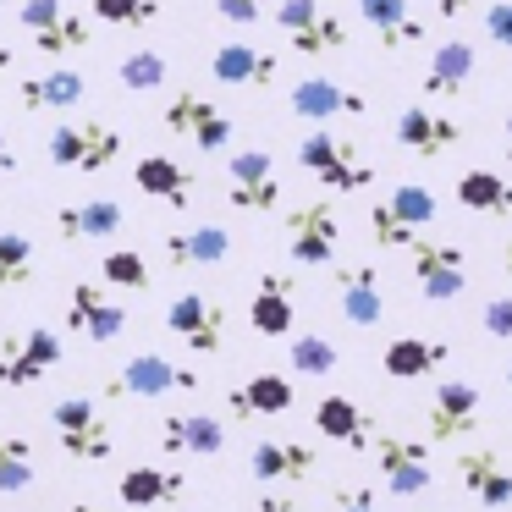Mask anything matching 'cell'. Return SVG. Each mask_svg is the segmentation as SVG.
I'll return each mask as SVG.
<instances>
[{
    "label": "cell",
    "instance_id": "cell-34",
    "mask_svg": "<svg viewBox=\"0 0 512 512\" xmlns=\"http://www.w3.org/2000/svg\"><path fill=\"white\" fill-rule=\"evenodd\" d=\"M314 430L325 435V441H336V446H353V452H364L369 446V413L358 408L353 397H342V391H331V397H320L314 402Z\"/></svg>",
    "mask_w": 512,
    "mask_h": 512
},
{
    "label": "cell",
    "instance_id": "cell-9",
    "mask_svg": "<svg viewBox=\"0 0 512 512\" xmlns=\"http://www.w3.org/2000/svg\"><path fill=\"white\" fill-rule=\"evenodd\" d=\"M342 248V215L331 199H309L287 210V254L292 265H331Z\"/></svg>",
    "mask_w": 512,
    "mask_h": 512
},
{
    "label": "cell",
    "instance_id": "cell-30",
    "mask_svg": "<svg viewBox=\"0 0 512 512\" xmlns=\"http://www.w3.org/2000/svg\"><path fill=\"white\" fill-rule=\"evenodd\" d=\"M166 259L171 270H210L232 259V232L226 226H182L166 232Z\"/></svg>",
    "mask_w": 512,
    "mask_h": 512
},
{
    "label": "cell",
    "instance_id": "cell-40",
    "mask_svg": "<svg viewBox=\"0 0 512 512\" xmlns=\"http://www.w3.org/2000/svg\"><path fill=\"white\" fill-rule=\"evenodd\" d=\"M100 281L116 292H149L155 270H149V259L138 254V248H111V254L100 259Z\"/></svg>",
    "mask_w": 512,
    "mask_h": 512
},
{
    "label": "cell",
    "instance_id": "cell-42",
    "mask_svg": "<svg viewBox=\"0 0 512 512\" xmlns=\"http://www.w3.org/2000/svg\"><path fill=\"white\" fill-rule=\"evenodd\" d=\"M479 325H485L490 342H512V292H496V298H485V309H479Z\"/></svg>",
    "mask_w": 512,
    "mask_h": 512
},
{
    "label": "cell",
    "instance_id": "cell-3",
    "mask_svg": "<svg viewBox=\"0 0 512 512\" xmlns=\"http://www.w3.org/2000/svg\"><path fill=\"white\" fill-rule=\"evenodd\" d=\"M298 166L331 193H364L369 182H375V166L353 149V138L325 133V127H314V133L298 144Z\"/></svg>",
    "mask_w": 512,
    "mask_h": 512
},
{
    "label": "cell",
    "instance_id": "cell-15",
    "mask_svg": "<svg viewBox=\"0 0 512 512\" xmlns=\"http://www.w3.org/2000/svg\"><path fill=\"white\" fill-rule=\"evenodd\" d=\"M67 331L89 336L94 347L116 342V336L127 331V303H116L111 292L94 287V281H72V292H67Z\"/></svg>",
    "mask_w": 512,
    "mask_h": 512
},
{
    "label": "cell",
    "instance_id": "cell-1",
    "mask_svg": "<svg viewBox=\"0 0 512 512\" xmlns=\"http://www.w3.org/2000/svg\"><path fill=\"white\" fill-rule=\"evenodd\" d=\"M435 221H441V199L424 182H397L380 204H369V237H375V248H408Z\"/></svg>",
    "mask_w": 512,
    "mask_h": 512
},
{
    "label": "cell",
    "instance_id": "cell-41",
    "mask_svg": "<svg viewBox=\"0 0 512 512\" xmlns=\"http://www.w3.org/2000/svg\"><path fill=\"white\" fill-rule=\"evenodd\" d=\"M89 12L105 28H149L160 23V0H89Z\"/></svg>",
    "mask_w": 512,
    "mask_h": 512
},
{
    "label": "cell",
    "instance_id": "cell-31",
    "mask_svg": "<svg viewBox=\"0 0 512 512\" xmlns=\"http://www.w3.org/2000/svg\"><path fill=\"white\" fill-rule=\"evenodd\" d=\"M287 105H292V116H303V122H331V116H364L369 111L364 94L342 89V83H331V78H303Z\"/></svg>",
    "mask_w": 512,
    "mask_h": 512
},
{
    "label": "cell",
    "instance_id": "cell-39",
    "mask_svg": "<svg viewBox=\"0 0 512 512\" xmlns=\"http://www.w3.org/2000/svg\"><path fill=\"white\" fill-rule=\"evenodd\" d=\"M287 364H292V375L325 380V375H336V364H342V353H336V342H331V336H314V331H303V336H287Z\"/></svg>",
    "mask_w": 512,
    "mask_h": 512
},
{
    "label": "cell",
    "instance_id": "cell-16",
    "mask_svg": "<svg viewBox=\"0 0 512 512\" xmlns=\"http://www.w3.org/2000/svg\"><path fill=\"white\" fill-rule=\"evenodd\" d=\"M111 397H171V391H199V375L193 369H177L171 358H160V353H133L122 369H116V380L111 386Z\"/></svg>",
    "mask_w": 512,
    "mask_h": 512
},
{
    "label": "cell",
    "instance_id": "cell-4",
    "mask_svg": "<svg viewBox=\"0 0 512 512\" xmlns=\"http://www.w3.org/2000/svg\"><path fill=\"white\" fill-rule=\"evenodd\" d=\"M50 430H56V446L72 463H105L116 452V435H111V424H105L94 397H61L50 408Z\"/></svg>",
    "mask_w": 512,
    "mask_h": 512
},
{
    "label": "cell",
    "instance_id": "cell-47",
    "mask_svg": "<svg viewBox=\"0 0 512 512\" xmlns=\"http://www.w3.org/2000/svg\"><path fill=\"white\" fill-rule=\"evenodd\" d=\"M254 512H292V501H281V496H265Z\"/></svg>",
    "mask_w": 512,
    "mask_h": 512
},
{
    "label": "cell",
    "instance_id": "cell-10",
    "mask_svg": "<svg viewBox=\"0 0 512 512\" xmlns=\"http://www.w3.org/2000/svg\"><path fill=\"white\" fill-rule=\"evenodd\" d=\"M166 331L177 336L188 353L215 358L226 347V309L210 292H177V298L166 303Z\"/></svg>",
    "mask_w": 512,
    "mask_h": 512
},
{
    "label": "cell",
    "instance_id": "cell-2",
    "mask_svg": "<svg viewBox=\"0 0 512 512\" xmlns=\"http://www.w3.org/2000/svg\"><path fill=\"white\" fill-rule=\"evenodd\" d=\"M122 133L111 122H61L45 138V155L56 171H78V177H100L122 160Z\"/></svg>",
    "mask_w": 512,
    "mask_h": 512
},
{
    "label": "cell",
    "instance_id": "cell-49",
    "mask_svg": "<svg viewBox=\"0 0 512 512\" xmlns=\"http://www.w3.org/2000/svg\"><path fill=\"white\" fill-rule=\"evenodd\" d=\"M501 270L512 276V237H507V248H501Z\"/></svg>",
    "mask_w": 512,
    "mask_h": 512
},
{
    "label": "cell",
    "instance_id": "cell-54",
    "mask_svg": "<svg viewBox=\"0 0 512 512\" xmlns=\"http://www.w3.org/2000/svg\"><path fill=\"white\" fill-rule=\"evenodd\" d=\"M507 386H512V364H507Z\"/></svg>",
    "mask_w": 512,
    "mask_h": 512
},
{
    "label": "cell",
    "instance_id": "cell-21",
    "mask_svg": "<svg viewBox=\"0 0 512 512\" xmlns=\"http://www.w3.org/2000/svg\"><path fill=\"white\" fill-rule=\"evenodd\" d=\"M160 452L166 457H221L226 452V424L215 413H171L160 419Z\"/></svg>",
    "mask_w": 512,
    "mask_h": 512
},
{
    "label": "cell",
    "instance_id": "cell-24",
    "mask_svg": "<svg viewBox=\"0 0 512 512\" xmlns=\"http://www.w3.org/2000/svg\"><path fill=\"white\" fill-rule=\"evenodd\" d=\"M89 100V78L78 67H50V72H34V78L17 83V105L28 116L39 111H72V105Z\"/></svg>",
    "mask_w": 512,
    "mask_h": 512
},
{
    "label": "cell",
    "instance_id": "cell-26",
    "mask_svg": "<svg viewBox=\"0 0 512 512\" xmlns=\"http://www.w3.org/2000/svg\"><path fill=\"white\" fill-rule=\"evenodd\" d=\"M127 226V210L116 199H83L56 210V237L61 243H105Z\"/></svg>",
    "mask_w": 512,
    "mask_h": 512
},
{
    "label": "cell",
    "instance_id": "cell-35",
    "mask_svg": "<svg viewBox=\"0 0 512 512\" xmlns=\"http://www.w3.org/2000/svg\"><path fill=\"white\" fill-rule=\"evenodd\" d=\"M457 204L474 215H512V182L490 166H468L457 177Z\"/></svg>",
    "mask_w": 512,
    "mask_h": 512
},
{
    "label": "cell",
    "instance_id": "cell-48",
    "mask_svg": "<svg viewBox=\"0 0 512 512\" xmlns=\"http://www.w3.org/2000/svg\"><path fill=\"white\" fill-rule=\"evenodd\" d=\"M435 6H441V17H457L463 6H474V0H435Z\"/></svg>",
    "mask_w": 512,
    "mask_h": 512
},
{
    "label": "cell",
    "instance_id": "cell-43",
    "mask_svg": "<svg viewBox=\"0 0 512 512\" xmlns=\"http://www.w3.org/2000/svg\"><path fill=\"white\" fill-rule=\"evenodd\" d=\"M265 6L270 0H215V17L232 23V28H254L259 17H265Z\"/></svg>",
    "mask_w": 512,
    "mask_h": 512
},
{
    "label": "cell",
    "instance_id": "cell-45",
    "mask_svg": "<svg viewBox=\"0 0 512 512\" xmlns=\"http://www.w3.org/2000/svg\"><path fill=\"white\" fill-rule=\"evenodd\" d=\"M336 512H380L369 485H336Z\"/></svg>",
    "mask_w": 512,
    "mask_h": 512
},
{
    "label": "cell",
    "instance_id": "cell-44",
    "mask_svg": "<svg viewBox=\"0 0 512 512\" xmlns=\"http://www.w3.org/2000/svg\"><path fill=\"white\" fill-rule=\"evenodd\" d=\"M485 39L501 50H512V0H490L485 6Z\"/></svg>",
    "mask_w": 512,
    "mask_h": 512
},
{
    "label": "cell",
    "instance_id": "cell-53",
    "mask_svg": "<svg viewBox=\"0 0 512 512\" xmlns=\"http://www.w3.org/2000/svg\"><path fill=\"white\" fill-rule=\"evenodd\" d=\"M6 6H17V0H0V17H6Z\"/></svg>",
    "mask_w": 512,
    "mask_h": 512
},
{
    "label": "cell",
    "instance_id": "cell-50",
    "mask_svg": "<svg viewBox=\"0 0 512 512\" xmlns=\"http://www.w3.org/2000/svg\"><path fill=\"white\" fill-rule=\"evenodd\" d=\"M67 512H100V507H94V501H72Z\"/></svg>",
    "mask_w": 512,
    "mask_h": 512
},
{
    "label": "cell",
    "instance_id": "cell-18",
    "mask_svg": "<svg viewBox=\"0 0 512 512\" xmlns=\"http://www.w3.org/2000/svg\"><path fill=\"white\" fill-rule=\"evenodd\" d=\"M314 468H320L314 446L287 441V435H265V441H254V452H248V474H254L259 485H303Z\"/></svg>",
    "mask_w": 512,
    "mask_h": 512
},
{
    "label": "cell",
    "instance_id": "cell-6",
    "mask_svg": "<svg viewBox=\"0 0 512 512\" xmlns=\"http://www.w3.org/2000/svg\"><path fill=\"white\" fill-rule=\"evenodd\" d=\"M17 23L34 39V50H45V56H56V61L89 50V17H83L78 6H67V0H23V6H17Z\"/></svg>",
    "mask_w": 512,
    "mask_h": 512
},
{
    "label": "cell",
    "instance_id": "cell-32",
    "mask_svg": "<svg viewBox=\"0 0 512 512\" xmlns=\"http://www.w3.org/2000/svg\"><path fill=\"white\" fill-rule=\"evenodd\" d=\"M182 490H188V474H182V468H122V479H116V496L133 512H155V507H166V501H177Z\"/></svg>",
    "mask_w": 512,
    "mask_h": 512
},
{
    "label": "cell",
    "instance_id": "cell-8",
    "mask_svg": "<svg viewBox=\"0 0 512 512\" xmlns=\"http://www.w3.org/2000/svg\"><path fill=\"white\" fill-rule=\"evenodd\" d=\"M369 441H375V468H380L386 496H424L435 485L430 441H413V435H397V430H380Z\"/></svg>",
    "mask_w": 512,
    "mask_h": 512
},
{
    "label": "cell",
    "instance_id": "cell-46",
    "mask_svg": "<svg viewBox=\"0 0 512 512\" xmlns=\"http://www.w3.org/2000/svg\"><path fill=\"white\" fill-rule=\"evenodd\" d=\"M17 171V155H12V144H6V133H0V182Z\"/></svg>",
    "mask_w": 512,
    "mask_h": 512
},
{
    "label": "cell",
    "instance_id": "cell-55",
    "mask_svg": "<svg viewBox=\"0 0 512 512\" xmlns=\"http://www.w3.org/2000/svg\"><path fill=\"white\" fill-rule=\"evenodd\" d=\"M507 56H512V50H507Z\"/></svg>",
    "mask_w": 512,
    "mask_h": 512
},
{
    "label": "cell",
    "instance_id": "cell-27",
    "mask_svg": "<svg viewBox=\"0 0 512 512\" xmlns=\"http://www.w3.org/2000/svg\"><path fill=\"white\" fill-rule=\"evenodd\" d=\"M336 303H342V320L347 325H380L386 314V287H380V270L375 265H342L336 270Z\"/></svg>",
    "mask_w": 512,
    "mask_h": 512
},
{
    "label": "cell",
    "instance_id": "cell-29",
    "mask_svg": "<svg viewBox=\"0 0 512 512\" xmlns=\"http://www.w3.org/2000/svg\"><path fill=\"white\" fill-rule=\"evenodd\" d=\"M452 358V347L446 342H435V336H391L386 347H380V369H386L391 380H430L435 369Z\"/></svg>",
    "mask_w": 512,
    "mask_h": 512
},
{
    "label": "cell",
    "instance_id": "cell-14",
    "mask_svg": "<svg viewBox=\"0 0 512 512\" xmlns=\"http://www.w3.org/2000/svg\"><path fill=\"white\" fill-rule=\"evenodd\" d=\"M479 419H485V397H479L474 380H441L430 397V408H424V424H430V441H463V435L479 430Z\"/></svg>",
    "mask_w": 512,
    "mask_h": 512
},
{
    "label": "cell",
    "instance_id": "cell-22",
    "mask_svg": "<svg viewBox=\"0 0 512 512\" xmlns=\"http://www.w3.org/2000/svg\"><path fill=\"white\" fill-rule=\"evenodd\" d=\"M474 72H479L474 45H468V39H446L441 50H430V67H424V78H419V94L424 100H457V94H468Z\"/></svg>",
    "mask_w": 512,
    "mask_h": 512
},
{
    "label": "cell",
    "instance_id": "cell-20",
    "mask_svg": "<svg viewBox=\"0 0 512 512\" xmlns=\"http://www.w3.org/2000/svg\"><path fill=\"white\" fill-rule=\"evenodd\" d=\"M210 78L226 83V89H270V83L281 78V56L237 39V45H221L210 56Z\"/></svg>",
    "mask_w": 512,
    "mask_h": 512
},
{
    "label": "cell",
    "instance_id": "cell-5",
    "mask_svg": "<svg viewBox=\"0 0 512 512\" xmlns=\"http://www.w3.org/2000/svg\"><path fill=\"white\" fill-rule=\"evenodd\" d=\"M160 127L177 133V138H188L199 155H221V149L232 144V133H237L232 116H226L210 94H199V89H177V94H171L166 111H160Z\"/></svg>",
    "mask_w": 512,
    "mask_h": 512
},
{
    "label": "cell",
    "instance_id": "cell-25",
    "mask_svg": "<svg viewBox=\"0 0 512 512\" xmlns=\"http://www.w3.org/2000/svg\"><path fill=\"white\" fill-rule=\"evenodd\" d=\"M292 408V380L281 375V369H259V375L237 380L232 391H226V413L232 419H270V413H287Z\"/></svg>",
    "mask_w": 512,
    "mask_h": 512
},
{
    "label": "cell",
    "instance_id": "cell-23",
    "mask_svg": "<svg viewBox=\"0 0 512 512\" xmlns=\"http://www.w3.org/2000/svg\"><path fill=\"white\" fill-rule=\"evenodd\" d=\"M358 6V23L375 34V45L380 50H413V45H424V23L413 17V6L408 0H353Z\"/></svg>",
    "mask_w": 512,
    "mask_h": 512
},
{
    "label": "cell",
    "instance_id": "cell-7",
    "mask_svg": "<svg viewBox=\"0 0 512 512\" xmlns=\"http://www.w3.org/2000/svg\"><path fill=\"white\" fill-rule=\"evenodd\" d=\"M276 28L287 34V45L298 56H336L347 50V23L325 6V0H281L276 6Z\"/></svg>",
    "mask_w": 512,
    "mask_h": 512
},
{
    "label": "cell",
    "instance_id": "cell-52",
    "mask_svg": "<svg viewBox=\"0 0 512 512\" xmlns=\"http://www.w3.org/2000/svg\"><path fill=\"white\" fill-rule=\"evenodd\" d=\"M507 160H512V116H507Z\"/></svg>",
    "mask_w": 512,
    "mask_h": 512
},
{
    "label": "cell",
    "instance_id": "cell-37",
    "mask_svg": "<svg viewBox=\"0 0 512 512\" xmlns=\"http://www.w3.org/2000/svg\"><path fill=\"white\" fill-rule=\"evenodd\" d=\"M34 441L17 430H0V496H23L34 485Z\"/></svg>",
    "mask_w": 512,
    "mask_h": 512
},
{
    "label": "cell",
    "instance_id": "cell-12",
    "mask_svg": "<svg viewBox=\"0 0 512 512\" xmlns=\"http://www.w3.org/2000/svg\"><path fill=\"white\" fill-rule=\"evenodd\" d=\"M56 364H61V336L45 331V325L0 336V386L23 391V386H34V380H45Z\"/></svg>",
    "mask_w": 512,
    "mask_h": 512
},
{
    "label": "cell",
    "instance_id": "cell-36",
    "mask_svg": "<svg viewBox=\"0 0 512 512\" xmlns=\"http://www.w3.org/2000/svg\"><path fill=\"white\" fill-rule=\"evenodd\" d=\"M39 276V248L28 232H0V292H23Z\"/></svg>",
    "mask_w": 512,
    "mask_h": 512
},
{
    "label": "cell",
    "instance_id": "cell-51",
    "mask_svg": "<svg viewBox=\"0 0 512 512\" xmlns=\"http://www.w3.org/2000/svg\"><path fill=\"white\" fill-rule=\"evenodd\" d=\"M6 67H12V50H6V45H0V72H6Z\"/></svg>",
    "mask_w": 512,
    "mask_h": 512
},
{
    "label": "cell",
    "instance_id": "cell-19",
    "mask_svg": "<svg viewBox=\"0 0 512 512\" xmlns=\"http://www.w3.org/2000/svg\"><path fill=\"white\" fill-rule=\"evenodd\" d=\"M248 325L259 336H292V325H298V281L287 270H265L259 276L254 298H248Z\"/></svg>",
    "mask_w": 512,
    "mask_h": 512
},
{
    "label": "cell",
    "instance_id": "cell-33",
    "mask_svg": "<svg viewBox=\"0 0 512 512\" xmlns=\"http://www.w3.org/2000/svg\"><path fill=\"white\" fill-rule=\"evenodd\" d=\"M133 182H138V193H144V199L171 204V210H188V204H193V171L177 166L171 155H144L133 166Z\"/></svg>",
    "mask_w": 512,
    "mask_h": 512
},
{
    "label": "cell",
    "instance_id": "cell-11",
    "mask_svg": "<svg viewBox=\"0 0 512 512\" xmlns=\"http://www.w3.org/2000/svg\"><path fill=\"white\" fill-rule=\"evenodd\" d=\"M226 204L243 215H270L281 204V182H276L270 149H237L226 160Z\"/></svg>",
    "mask_w": 512,
    "mask_h": 512
},
{
    "label": "cell",
    "instance_id": "cell-17",
    "mask_svg": "<svg viewBox=\"0 0 512 512\" xmlns=\"http://www.w3.org/2000/svg\"><path fill=\"white\" fill-rule=\"evenodd\" d=\"M397 144L419 160H441L446 149L463 144V127H457L452 116H441L430 100H413L397 111Z\"/></svg>",
    "mask_w": 512,
    "mask_h": 512
},
{
    "label": "cell",
    "instance_id": "cell-13",
    "mask_svg": "<svg viewBox=\"0 0 512 512\" xmlns=\"http://www.w3.org/2000/svg\"><path fill=\"white\" fill-rule=\"evenodd\" d=\"M408 254H413V281H419V292H424L430 303H452V298H463V287H468V254H463L457 243L413 237Z\"/></svg>",
    "mask_w": 512,
    "mask_h": 512
},
{
    "label": "cell",
    "instance_id": "cell-38",
    "mask_svg": "<svg viewBox=\"0 0 512 512\" xmlns=\"http://www.w3.org/2000/svg\"><path fill=\"white\" fill-rule=\"evenodd\" d=\"M116 78H122L127 94H160L171 83V61L160 56V50H127V56L116 61Z\"/></svg>",
    "mask_w": 512,
    "mask_h": 512
},
{
    "label": "cell",
    "instance_id": "cell-28",
    "mask_svg": "<svg viewBox=\"0 0 512 512\" xmlns=\"http://www.w3.org/2000/svg\"><path fill=\"white\" fill-rule=\"evenodd\" d=\"M457 479H463V490L479 501V507L490 512H507L512 507V468L501 463V452H463L457 457Z\"/></svg>",
    "mask_w": 512,
    "mask_h": 512
}]
</instances>
